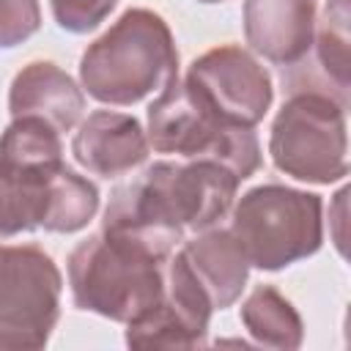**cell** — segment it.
Masks as SVG:
<instances>
[{
    "label": "cell",
    "instance_id": "obj_1",
    "mask_svg": "<svg viewBox=\"0 0 351 351\" xmlns=\"http://www.w3.org/2000/svg\"><path fill=\"white\" fill-rule=\"evenodd\" d=\"M239 184L241 181L217 162H154L134 181L112 192L101 233L170 258L186 230L200 233L214 228L230 211Z\"/></svg>",
    "mask_w": 351,
    "mask_h": 351
},
{
    "label": "cell",
    "instance_id": "obj_2",
    "mask_svg": "<svg viewBox=\"0 0 351 351\" xmlns=\"http://www.w3.org/2000/svg\"><path fill=\"white\" fill-rule=\"evenodd\" d=\"M178 77V49L167 22L151 8H129L80 58V82L101 104L129 107Z\"/></svg>",
    "mask_w": 351,
    "mask_h": 351
},
{
    "label": "cell",
    "instance_id": "obj_3",
    "mask_svg": "<svg viewBox=\"0 0 351 351\" xmlns=\"http://www.w3.org/2000/svg\"><path fill=\"white\" fill-rule=\"evenodd\" d=\"M165 263L167 258L99 230L69 255L71 299L80 310L126 324L162 299Z\"/></svg>",
    "mask_w": 351,
    "mask_h": 351
},
{
    "label": "cell",
    "instance_id": "obj_4",
    "mask_svg": "<svg viewBox=\"0 0 351 351\" xmlns=\"http://www.w3.org/2000/svg\"><path fill=\"white\" fill-rule=\"evenodd\" d=\"M145 137L159 154L217 162L239 181H247L261 167V143L252 126L217 118L178 77L151 101Z\"/></svg>",
    "mask_w": 351,
    "mask_h": 351
},
{
    "label": "cell",
    "instance_id": "obj_5",
    "mask_svg": "<svg viewBox=\"0 0 351 351\" xmlns=\"http://www.w3.org/2000/svg\"><path fill=\"white\" fill-rule=\"evenodd\" d=\"M321 214L318 195L285 184H261L239 197L230 233L250 266L277 271L318 252L324 241Z\"/></svg>",
    "mask_w": 351,
    "mask_h": 351
},
{
    "label": "cell",
    "instance_id": "obj_6",
    "mask_svg": "<svg viewBox=\"0 0 351 351\" xmlns=\"http://www.w3.org/2000/svg\"><path fill=\"white\" fill-rule=\"evenodd\" d=\"M269 154L280 173L307 184H335L348 176L346 110L329 93L299 90L280 107Z\"/></svg>",
    "mask_w": 351,
    "mask_h": 351
},
{
    "label": "cell",
    "instance_id": "obj_7",
    "mask_svg": "<svg viewBox=\"0 0 351 351\" xmlns=\"http://www.w3.org/2000/svg\"><path fill=\"white\" fill-rule=\"evenodd\" d=\"M63 277L38 244H0V351H36L60 318Z\"/></svg>",
    "mask_w": 351,
    "mask_h": 351
},
{
    "label": "cell",
    "instance_id": "obj_8",
    "mask_svg": "<svg viewBox=\"0 0 351 351\" xmlns=\"http://www.w3.org/2000/svg\"><path fill=\"white\" fill-rule=\"evenodd\" d=\"M184 82L222 121L255 126L271 107L269 71L239 44H222L192 60Z\"/></svg>",
    "mask_w": 351,
    "mask_h": 351
},
{
    "label": "cell",
    "instance_id": "obj_9",
    "mask_svg": "<svg viewBox=\"0 0 351 351\" xmlns=\"http://www.w3.org/2000/svg\"><path fill=\"white\" fill-rule=\"evenodd\" d=\"M148 148L151 145L143 123L134 115L112 110L90 112L71 140V154L77 165L101 178H118L132 173L148 159Z\"/></svg>",
    "mask_w": 351,
    "mask_h": 351
},
{
    "label": "cell",
    "instance_id": "obj_10",
    "mask_svg": "<svg viewBox=\"0 0 351 351\" xmlns=\"http://www.w3.org/2000/svg\"><path fill=\"white\" fill-rule=\"evenodd\" d=\"M315 0H244V38L271 63H299L315 33Z\"/></svg>",
    "mask_w": 351,
    "mask_h": 351
},
{
    "label": "cell",
    "instance_id": "obj_11",
    "mask_svg": "<svg viewBox=\"0 0 351 351\" xmlns=\"http://www.w3.org/2000/svg\"><path fill=\"white\" fill-rule=\"evenodd\" d=\"M8 110L11 118H41L58 132H69L82 118L85 93L58 63L33 60L11 80Z\"/></svg>",
    "mask_w": 351,
    "mask_h": 351
},
{
    "label": "cell",
    "instance_id": "obj_12",
    "mask_svg": "<svg viewBox=\"0 0 351 351\" xmlns=\"http://www.w3.org/2000/svg\"><path fill=\"white\" fill-rule=\"evenodd\" d=\"M184 261L189 263L197 282L206 288L214 310L230 307L250 277V261L241 252L230 228H206L181 247Z\"/></svg>",
    "mask_w": 351,
    "mask_h": 351
},
{
    "label": "cell",
    "instance_id": "obj_13",
    "mask_svg": "<svg viewBox=\"0 0 351 351\" xmlns=\"http://www.w3.org/2000/svg\"><path fill=\"white\" fill-rule=\"evenodd\" d=\"M63 167L60 132L41 118H14L0 134V176L44 184Z\"/></svg>",
    "mask_w": 351,
    "mask_h": 351
},
{
    "label": "cell",
    "instance_id": "obj_14",
    "mask_svg": "<svg viewBox=\"0 0 351 351\" xmlns=\"http://www.w3.org/2000/svg\"><path fill=\"white\" fill-rule=\"evenodd\" d=\"M241 324L258 346L291 351L304 340V324L296 307L271 285H258L241 304Z\"/></svg>",
    "mask_w": 351,
    "mask_h": 351
},
{
    "label": "cell",
    "instance_id": "obj_15",
    "mask_svg": "<svg viewBox=\"0 0 351 351\" xmlns=\"http://www.w3.org/2000/svg\"><path fill=\"white\" fill-rule=\"evenodd\" d=\"M99 211V189L66 165L44 184L41 228L52 233H77Z\"/></svg>",
    "mask_w": 351,
    "mask_h": 351
},
{
    "label": "cell",
    "instance_id": "obj_16",
    "mask_svg": "<svg viewBox=\"0 0 351 351\" xmlns=\"http://www.w3.org/2000/svg\"><path fill=\"white\" fill-rule=\"evenodd\" d=\"M203 343L165 299L126 321V346L132 348H197Z\"/></svg>",
    "mask_w": 351,
    "mask_h": 351
},
{
    "label": "cell",
    "instance_id": "obj_17",
    "mask_svg": "<svg viewBox=\"0 0 351 351\" xmlns=\"http://www.w3.org/2000/svg\"><path fill=\"white\" fill-rule=\"evenodd\" d=\"M313 44L318 49V63L324 66L326 77L335 88H348L351 58H348V0H329L315 19Z\"/></svg>",
    "mask_w": 351,
    "mask_h": 351
},
{
    "label": "cell",
    "instance_id": "obj_18",
    "mask_svg": "<svg viewBox=\"0 0 351 351\" xmlns=\"http://www.w3.org/2000/svg\"><path fill=\"white\" fill-rule=\"evenodd\" d=\"M44 184H19L0 176V239L41 228Z\"/></svg>",
    "mask_w": 351,
    "mask_h": 351
},
{
    "label": "cell",
    "instance_id": "obj_19",
    "mask_svg": "<svg viewBox=\"0 0 351 351\" xmlns=\"http://www.w3.org/2000/svg\"><path fill=\"white\" fill-rule=\"evenodd\" d=\"M55 22L69 33H88L99 27L118 0H49Z\"/></svg>",
    "mask_w": 351,
    "mask_h": 351
},
{
    "label": "cell",
    "instance_id": "obj_20",
    "mask_svg": "<svg viewBox=\"0 0 351 351\" xmlns=\"http://www.w3.org/2000/svg\"><path fill=\"white\" fill-rule=\"evenodd\" d=\"M41 27L38 0H0V47H16Z\"/></svg>",
    "mask_w": 351,
    "mask_h": 351
},
{
    "label": "cell",
    "instance_id": "obj_21",
    "mask_svg": "<svg viewBox=\"0 0 351 351\" xmlns=\"http://www.w3.org/2000/svg\"><path fill=\"white\" fill-rule=\"evenodd\" d=\"M200 3H222V0H200Z\"/></svg>",
    "mask_w": 351,
    "mask_h": 351
}]
</instances>
